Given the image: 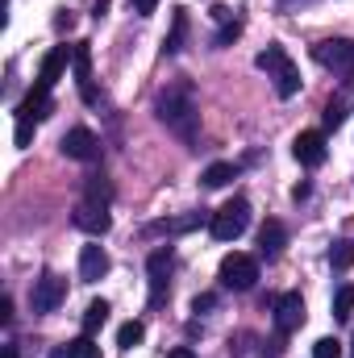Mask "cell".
Masks as SVG:
<instances>
[{
  "label": "cell",
  "instance_id": "1",
  "mask_svg": "<svg viewBox=\"0 0 354 358\" xmlns=\"http://www.w3.org/2000/svg\"><path fill=\"white\" fill-rule=\"evenodd\" d=\"M155 108H159V121L176 134L179 142H187V146H196V129H200V113H196V96L187 84H171L167 92H159V100H155Z\"/></svg>",
  "mask_w": 354,
  "mask_h": 358
},
{
  "label": "cell",
  "instance_id": "2",
  "mask_svg": "<svg viewBox=\"0 0 354 358\" xmlns=\"http://www.w3.org/2000/svg\"><path fill=\"white\" fill-rule=\"evenodd\" d=\"M246 225H250V204H246L242 196H234L229 204H221V208L208 217V229H213L217 242H234V238H242Z\"/></svg>",
  "mask_w": 354,
  "mask_h": 358
},
{
  "label": "cell",
  "instance_id": "3",
  "mask_svg": "<svg viewBox=\"0 0 354 358\" xmlns=\"http://www.w3.org/2000/svg\"><path fill=\"white\" fill-rule=\"evenodd\" d=\"M313 59L330 67L334 76H354V42L351 38H325L313 46Z\"/></svg>",
  "mask_w": 354,
  "mask_h": 358
},
{
  "label": "cell",
  "instance_id": "4",
  "mask_svg": "<svg viewBox=\"0 0 354 358\" xmlns=\"http://www.w3.org/2000/svg\"><path fill=\"white\" fill-rule=\"evenodd\" d=\"M259 279V263L250 255H225L221 259V283L234 287V292H250Z\"/></svg>",
  "mask_w": 354,
  "mask_h": 358
},
{
  "label": "cell",
  "instance_id": "5",
  "mask_svg": "<svg viewBox=\"0 0 354 358\" xmlns=\"http://www.w3.org/2000/svg\"><path fill=\"white\" fill-rule=\"evenodd\" d=\"M63 300H67V279H63V275H55V271H46V275L34 283V292H29L34 313H55Z\"/></svg>",
  "mask_w": 354,
  "mask_h": 358
},
{
  "label": "cell",
  "instance_id": "6",
  "mask_svg": "<svg viewBox=\"0 0 354 358\" xmlns=\"http://www.w3.org/2000/svg\"><path fill=\"white\" fill-rule=\"evenodd\" d=\"M171 271H176V255H171V250H155V255L146 259V275H150V308H159V304L167 300Z\"/></svg>",
  "mask_w": 354,
  "mask_h": 358
},
{
  "label": "cell",
  "instance_id": "7",
  "mask_svg": "<svg viewBox=\"0 0 354 358\" xmlns=\"http://www.w3.org/2000/svg\"><path fill=\"white\" fill-rule=\"evenodd\" d=\"M304 325V300H300V292H283L279 300H275V329L288 338V334H296Z\"/></svg>",
  "mask_w": 354,
  "mask_h": 358
},
{
  "label": "cell",
  "instance_id": "8",
  "mask_svg": "<svg viewBox=\"0 0 354 358\" xmlns=\"http://www.w3.org/2000/svg\"><path fill=\"white\" fill-rule=\"evenodd\" d=\"M76 229H84L92 238H100V234H108V225H113V217H108V204H100V200H84L80 208H76Z\"/></svg>",
  "mask_w": 354,
  "mask_h": 358
},
{
  "label": "cell",
  "instance_id": "9",
  "mask_svg": "<svg viewBox=\"0 0 354 358\" xmlns=\"http://www.w3.org/2000/svg\"><path fill=\"white\" fill-rule=\"evenodd\" d=\"M63 155H67V159H80V163H92V159L100 155V142H96L92 129L76 125V129H67V138H63Z\"/></svg>",
  "mask_w": 354,
  "mask_h": 358
},
{
  "label": "cell",
  "instance_id": "10",
  "mask_svg": "<svg viewBox=\"0 0 354 358\" xmlns=\"http://www.w3.org/2000/svg\"><path fill=\"white\" fill-rule=\"evenodd\" d=\"M292 155H296V163L300 167H321L325 163V134H300L296 142H292Z\"/></svg>",
  "mask_w": 354,
  "mask_h": 358
},
{
  "label": "cell",
  "instance_id": "11",
  "mask_svg": "<svg viewBox=\"0 0 354 358\" xmlns=\"http://www.w3.org/2000/svg\"><path fill=\"white\" fill-rule=\"evenodd\" d=\"M71 50H76V46H55V50L42 59V71H38V88H55V84L63 80V71H67V63H71Z\"/></svg>",
  "mask_w": 354,
  "mask_h": 358
},
{
  "label": "cell",
  "instance_id": "12",
  "mask_svg": "<svg viewBox=\"0 0 354 358\" xmlns=\"http://www.w3.org/2000/svg\"><path fill=\"white\" fill-rule=\"evenodd\" d=\"M71 67H76V84H80V96L96 104V88H92V50L88 42H76V50H71Z\"/></svg>",
  "mask_w": 354,
  "mask_h": 358
},
{
  "label": "cell",
  "instance_id": "13",
  "mask_svg": "<svg viewBox=\"0 0 354 358\" xmlns=\"http://www.w3.org/2000/svg\"><path fill=\"white\" fill-rule=\"evenodd\" d=\"M50 108H55V100H50V88H34L21 104H17V121H42V117H50Z\"/></svg>",
  "mask_w": 354,
  "mask_h": 358
},
{
  "label": "cell",
  "instance_id": "14",
  "mask_svg": "<svg viewBox=\"0 0 354 358\" xmlns=\"http://www.w3.org/2000/svg\"><path fill=\"white\" fill-rule=\"evenodd\" d=\"M104 275H108V255H104V246H84V250H80V279L96 283V279H104Z\"/></svg>",
  "mask_w": 354,
  "mask_h": 358
},
{
  "label": "cell",
  "instance_id": "15",
  "mask_svg": "<svg viewBox=\"0 0 354 358\" xmlns=\"http://www.w3.org/2000/svg\"><path fill=\"white\" fill-rule=\"evenodd\" d=\"M283 246H288V229H283V221H267L263 229H259V250H263L267 259H275Z\"/></svg>",
  "mask_w": 354,
  "mask_h": 358
},
{
  "label": "cell",
  "instance_id": "16",
  "mask_svg": "<svg viewBox=\"0 0 354 358\" xmlns=\"http://www.w3.org/2000/svg\"><path fill=\"white\" fill-rule=\"evenodd\" d=\"M204 221V213H187V217H171V221H155L146 234H187Z\"/></svg>",
  "mask_w": 354,
  "mask_h": 358
},
{
  "label": "cell",
  "instance_id": "17",
  "mask_svg": "<svg viewBox=\"0 0 354 358\" xmlns=\"http://www.w3.org/2000/svg\"><path fill=\"white\" fill-rule=\"evenodd\" d=\"M346 113H351V92H338L330 104H325V113H321V121H325V129H338L342 121H346Z\"/></svg>",
  "mask_w": 354,
  "mask_h": 358
},
{
  "label": "cell",
  "instance_id": "18",
  "mask_svg": "<svg viewBox=\"0 0 354 358\" xmlns=\"http://www.w3.org/2000/svg\"><path fill=\"white\" fill-rule=\"evenodd\" d=\"M55 358H100V346L92 342V334H84V338H76V342H67L63 350Z\"/></svg>",
  "mask_w": 354,
  "mask_h": 358
},
{
  "label": "cell",
  "instance_id": "19",
  "mask_svg": "<svg viewBox=\"0 0 354 358\" xmlns=\"http://www.w3.org/2000/svg\"><path fill=\"white\" fill-rule=\"evenodd\" d=\"M275 92H279V96H283V100H288V96H296V92H300V71H296V67H292V63H283V67H279V71H275Z\"/></svg>",
  "mask_w": 354,
  "mask_h": 358
},
{
  "label": "cell",
  "instance_id": "20",
  "mask_svg": "<svg viewBox=\"0 0 354 358\" xmlns=\"http://www.w3.org/2000/svg\"><path fill=\"white\" fill-rule=\"evenodd\" d=\"M183 34H187V13L176 8V25H171V34H167V42H163L167 55H179V50H183Z\"/></svg>",
  "mask_w": 354,
  "mask_h": 358
},
{
  "label": "cell",
  "instance_id": "21",
  "mask_svg": "<svg viewBox=\"0 0 354 358\" xmlns=\"http://www.w3.org/2000/svg\"><path fill=\"white\" fill-rule=\"evenodd\" d=\"M142 338H146V325H142V321H125V325L117 329V346H121V350H134Z\"/></svg>",
  "mask_w": 354,
  "mask_h": 358
},
{
  "label": "cell",
  "instance_id": "22",
  "mask_svg": "<svg viewBox=\"0 0 354 358\" xmlns=\"http://www.w3.org/2000/svg\"><path fill=\"white\" fill-rule=\"evenodd\" d=\"M234 176H238V167H234V163H213L200 179H204V187H225Z\"/></svg>",
  "mask_w": 354,
  "mask_h": 358
},
{
  "label": "cell",
  "instance_id": "23",
  "mask_svg": "<svg viewBox=\"0 0 354 358\" xmlns=\"http://www.w3.org/2000/svg\"><path fill=\"white\" fill-rule=\"evenodd\" d=\"M104 321H108V300H92L88 313H84V334H96Z\"/></svg>",
  "mask_w": 354,
  "mask_h": 358
},
{
  "label": "cell",
  "instance_id": "24",
  "mask_svg": "<svg viewBox=\"0 0 354 358\" xmlns=\"http://www.w3.org/2000/svg\"><path fill=\"white\" fill-rule=\"evenodd\" d=\"M354 313V283H346V287H338V296H334V317L338 321H351Z\"/></svg>",
  "mask_w": 354,
  "mask_h": 358
},
{
  "label": "cell",
  "instance_id": "25",
  "mask_svg": "<svg viewBox=\"0 0 354 358\" xmlns=\"http://www.w3.org/2000/svg\"><path fill=\"white\" fill-rule=\"evenodd\" d=\"M283 63H292V59L283 55V46H267L263 55H259V67H263V71H271V76H275Z\"/></svg>",
  "mask_w": 354,
  "mask_h": 358
},
{
  "label": "cell",
  "instance_id": "26",
  "mask_svg": "<svg viewBox=\"0 0 354 358\" xmlns=\"http://www.w3.org/2000/svg\"><path fill=\"white\" fill-rule=\"evenodd\" d=\"M330 263H334V271L354 267V242H338V246L330 250Z\"/></svg>",
  "mask_w": 354,
  "mask_h": 358
},
{
  "label": "cell",
  "instance_id": "27",
  "mask_svg": "<svg viewBox=\"0 0 354 358\" xmlns=\"http://www.w3.org/2000/svg\"><path fill=\"white\" fill-rule=\"evenodd\" d=\"M313 358H342V342H338V338H321V342L313 346Z\"/></svg>",
  "mask_w": 354,
  "mask_h": 358
},
{
  "label": "cell",
  "instance_id": "28",
  "mask_svg": "<svg viewBox=\"0 0 354 358\" xmlns=\"http://www.w3.org/2000/svg\"><path fill=\"white\" fill-rule=\"evenodd\" d=\"M238 34H242V21H229V25H225V29L217 34V46H229V42H234Z\"/></svg>",
  "mask_w": 354,
  "mask_h": 358
},
{
  "label": "cell",
  "instance_id": "29",
  "mask_svg": "<svg viewBox=\"0 0 354 358\" xmlns=\"http://www.w3.org/2000/svg\"><path fill=\"white\" fill-rule=\"evenodd\" d=\"M13 142H17V146H29V142H34V125H29V121H17V134H13Z\"/></svg>",
  "mask_w": 354,
  "mask_h": 358
},
{
  "label": "cell",
  "instance_id": "30",
  "mask_svg": "<svg viewBox=\"0 0 354 358\" xmlns=\"http://www.w3.org/2000/svg\"><path fill=\"white\" fill-rule=\"evenodd\" d=\"M129 4H134V13H138V17H150V13L159 8V0H129Z\"/></svg>",
  "mask_w": 354,
  "mask_h": 358
},
{
  "label": "cell",
  "instance_id": "31",
  "mask_svg": "<svg viewBox=\"0 0 354 358\" xmlns=\"http://www.w3.org/2000/svg\"><path fill=\"white\" fill-rule=\"evenodd\" d=\"M213 17H217V21H221V25H229V21H234V13H229V8H225V4H217V8H213Z\"/></svg>",
  "mask_w": 354,
  "mask_h": 358
},
{
  "label": "cell",
  "instance_id": "32",
  "mask_svg": "<svg viewBox=\"0 0 354 358\" xmlns=\"http://www.w3.org/2000/svg\"><path fill=\"white\" fill-rule=\"evenodd\" d=\"M200 308H213V296H196L192 300V313H200Z\"/></svg>",
  "mask_w": 354,
  "mask_h": 358
},
{
  "label": "cell",
  "instance_id": "33",
  "mask_svg": "<svg viewBox=\"0 0 354 358\" xmlns=\"http://www.w3.org/2000/svg\"><path fill=\"white\" fill-rule=\"evenodd\" d=\"M0 321H13V300H8V296L0 300Z\"/></svg>",
  "mask_w": 354,
  "mask_h": 358
},
{
  "label": "cell",
  "instance_id": "34",
  "mask_svg": "<svg viewBox=\"0 0 354 358\" xmlns=\"http://www.w3.org/2000/svg\"><path fill=\"white\" fill-rule=\"evenodd\" d=\"M71 21H76L71 13H59V17H55V25H59V29H71Z\"/></svg>",
  "mask_w": 354,
  "mask_h": 358
},
{
  "label": "cell",
  "instance_id": "35",
  "mask_svg": "<svg viewBox=\"0 0 354 358\" xmlns=\"http://www.w3.org/2000/svg\"><path fill=\"white\" fill-rule=\"evenodd\" d=\"M167 358H196L187 346H176V350H167Z\"/></svg>",
  "mask_w": 354,
  "mask_h": 358
},
{
  "label": "cell",
  "instance_id": "36",
  "mask_svg": "<svg viewBox=\"0 0 354 358\" xmlns=\"http://www.w3.org/2000/svg\"><path fill=\"white\" fill-rule=\"evenodd\" d=\"M4 358H17V346H4Z\"/></svg>",
  "mask_w": 354,
  "mask_h": 358
}]
</instances>
